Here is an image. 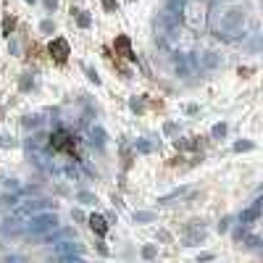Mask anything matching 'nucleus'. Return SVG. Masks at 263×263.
<instances>
[{
  "label": "nucleus",
  "instance_id": "nucleus-1",
  "mask_svg": "<svg viewBox=\"0 0 263 263\" xmlns=\"http://www.w3.org/2000/svg\"><path fill=\"white\" fill-rule=\"evenodd\" d=\"M242 24H245V11L242 8H229L213 16V35L224 42H237L242 35Z\"/></svg>",
  "mask_w": 263,
  "mask_h": 263
},
{
  "label": "nucleus",
  "instance_id": "nucleus-2",
  "mask_svg": "<svg viewBox=\"0 0 263 263\" xmlns=\"http://www.w3.org/2000/svg\"><path fill=\"white\" fill-rule=\"evenodd\" d=\"M58 229V216L55 213H40V216H32L24 232L27 234H48V232H55Z\"/></svg>",
  "mask_w": 263,
  "mask_h": 263
},
{
  "label": "nucleus",
  "instance_id": "nucleus-3",
  "mask_svg": "<svg viewBox=\"0 0 263 263\" xmlns=\"http://www.w3.org/2000/svg\"><path fill=\"white\" fill-rule=\"evenodd\" d=\"M50 148H53V153H71L76 148V137L66 129H58L50 134Z\"/></svg>",
  "mask_w": 263,
  "mask_h": 263
},
{
  "label": "nucleus",
  "instance_id": "nucleus-4",
  "mask_svg": "<svg viewBox=\"0 0 263 263\" xmlns=\"http://www.w3.org/2000/svg\"><path fill=\"white\" fill-rule=\"evenodd\" d=\"M55 256L61 261H66V263L82 261V245L79 242H58L55 245Z\"/></svg>",
  "mask_w": 263,
  "mask_h": 263
},
{
  "label": "nucleus",
  "instance_id": "nucleus-5",
  "mask_svg": "<svg viewBox=\"0 0 263 263\" xmlns=\"http://www.w3.org/2000/svg\"><path fill=\"white\" fill-rule=\"evenodd\" d=\"M48 53L53 55L55 63H66V61H69V55H71V48H69V42H66L63 37H55L48 45Z\"/></svg>",
  "mask_w": 263,
  "mask_h": 263
},
{
  "label": "nucleus",
  "instance_id": "nucleus-6",
  "mask_svg": "<svg viewBox=\"0 0 263 263\" xmlns=\"http://www.w3.org/2000/svg\"><path fill=\"white\" fill-rule=\"evenodd\" d=\"M203 237H206L203 221H190L187 229H184V245H198V242H203Z\"/></svg>",
  "mask_w": 263,
  "mask_h": 263
},
{
  "label": "nucleus",
  "instance_id": "nucleus-7",
  "mask_svg": "<svg viewBox=\"0 0 263 263\" xmlns=\"http://www.w3.org/2000/svg\"><path fill=\"white\" fill-rule=\"evenodd\" d=\"M261 208H263V200H253L250 206L240 213V224H253L261 216Z\"/></svg>",
  "mask_w": 263,
  "mask_h": 263
},
{
  "label": "nucleus",
  "instance_id": "nucleus-8",
  "mask_svg": "<svg viewBox=\"0 0 263 263\" xmlns=\"http://www.w3.org/2000/svg\"><path fill=\"white\" fill-rule=\"evenodd\" d=\"M113 48L118 50V53H121L124 58H129V61H134V50H132V40L126 37V35H116V40H113Z\"/></svg>",
  "mask_w": 263,
  "mask_h": 263
},
{
  "label": "nucleus",
  "instance_id": "nucleus-9",
  "mask_svg": "<svg viewBox=\"0 0 263 263\" xmlns=\"http://www.w3.org/2000/svg\"><path fill=\"white\" fill-rule=\"evenodd\" d=\"M87 224H90V229H92L98 237H105V234H108V226H111L105 216H98V213H92V216L87 218Z\"/></svg>",
  "mask_w": 263,
  "mask_h": 263
},
{
  "label": "nucleus",
  "instance_id": "nucleus-10",
  "mask_svg": "<svg viewBox=\"0 0 263 263\" xmlns=\"http://www.w3.org/2000/svg\"><path fill=\"white\" fill-rule=\"evenodd\" d=\"M50 203L48 200H35V203H24V206L19 208V216H27V213H35V210H40V208H48Z\"/></svg>",
  "mask_w": 263,
  "mask_h": 263
},
{
  "label": "nucleus",
  "instance_id": "nucleus-11",
  "mask_svg": "<svg viewBox=\"0 0 263 263\" xmlns=\"http://www.w3.org/2000/svg\"><path fill=\"white\" fill-rule=\"evenodd\" d=\"M184 8H187V0H166V8H163V11L176 13V16H184Z\"/></svg>",
  "mask_w": 263,
  "mask_h": 263
},
{
  "label": "nucleus",
  "instance_id": "nucleus-12",
  "mask_svg": "<svg viewBox=\"0 0 263 263\" xmlns=\"http://www.w3.org/2000/svg\"><path fill=\"white\" fill-rule=\"evenodd\" d=\"M90 137H92V142H95L98 148H103L105 140H108V134L103 132V126H92V129H90Z\"/></svg>",
  "mask_w": 263,
  "mask_h": 263
},
{
  "label": "nucleus",
  "instance_id": "nucleus-13",
  "mask_svg": "<svg viewBox=\"0 0 263 263\" xmlns=\"http://www.w3.org/2000/svg\"><path fill=\"white\" fill-rule=\"evenodd\" d=\"M218 63H221V58H218L216 53H206V55L200 58V66H203V69H216Z\"/></svg>",
  "mask_w": 263,
  "mask_h": 263
},
{
  "label": "nucleus",
  "instance_id": "nucleus-14",
  "mask_svg": "<svg viewBox=\"0 0 263 263\" xmlns=\"http://www.w3.org/2000/svg\"><path fill=\"white\" fill-rule=\"evenodd\" d=\"M134 221L137 224H150V221H156V216H153L150 210H134Z\"/></svg>",
  "mask_w": 263,
  "mask_h": 263
},
{
  "label": "nucleus",
  "instance_id": "nucleus-15",
  "mask_svg": "<svg viewBox=\"0 0 263 263\" xmlns=\"http://www.w3.org/2000/svg\"><path fill=\"white\" fill-rule=\"evenodd\" d=\"M184 195H190V190H174L171 195H163V198H158V203H171V200H176V198H184Z\"/></svg>",
  "mask_w": 263,
  "mask_h": 263
},
{
  "label": "nucleus",
  "instance_id": "nucleus-16",
  "mask_svg": "<svg viewBox=\"0 0 263 263\" xmlns=\"http://www.w3.org/2000/svg\"><path fill=\"white\" fill-rule=\"evenodd\" d=\"M74 16H76V24H79V27L82 29H87L90 27V24H92V19H90V16L87 13H84V11H71Z\"/></svg>",
  "mask_w": 263,
  "mask_h": 263
},
{
  "label": "nucleus",
  "instance_id": "nucleus-17",
  "mask_svg": "<svg viewBox=\"0 0 263 263\" xmlns=\"http://www.w3.org/2000/svg\"><path fill=\"white\" fill-rule=\"evenodd\" d=\"M16 29V21L11 19V16H5V19H3V35L5 37H11V32Z\"/></svg>",
  "mask_w": 263,
  "mask_h": 263
},
{
  "label": "nucleus",
  "instance_id": "nucleus-18",
  "mask_svg": "<svg viewBox=\"0 0 263 263\" xmlns=\"http://www.w3.org/2000/svg\"><path fill=\"white\" fill-rule=\"evenodd\" d=\"M132 111L134 113H142V111H145V100H142V98H132Z\"/></svg>",
  "mask_w": 263,
  "mask_h": 263
},
{
  "label": "nucleus",
  "instance_id": "nucleus-19",
  "mask_svg": "<svg viewBox=\"0 0 263 263\" xmlns=\"http://www.w3.org/2000/svg\"><path fill=\"white\" fill-rule=\"evenodd\" d=\"M158 256V250H156V245H145V248H142V258H148V261H153Z\"/></svg>",
  "mask_w": 263,
  "mask_h": 263
},
{
  "label": "nucleus",
  "instance_id": "nucleus-20",
  "mask_svg": "<svg viewBox=\"0 0 263 263\" xmlns=\"http://www.w3.org/2000/svg\"><path fill=\"white\" fill-rule=\"evenodd\" d=\"M76 200H79V203H98V198H95V195H92V192H79V195H76Z\"/></svg>",
  "mask_w": 263,
  "mask_h": 263
},
{
  "label": "nucleus",
  "instance_id": "nucleus-21",
  "mask_svg": "<svg viewBox=\"0 0 263 263\" xmlns=\"http://www.w3.org/2000/svg\"><path fill=\"white\" fill-rule=\"evenodd\" d=\"M253 148H256V145H253L250 140H240V142H234V150H237V153H242V150H253Z\"/></svg>",
  "mask_w": 263,
  "mask_h": 263
},
{
  "label": "nucleus",
  "instance_id": "nucleus-22",
  "mask_svg": "<svg viewBox=\"0 0 263 263\" xmlns=\"http://www.w3.org/2000/svg\"><path fill=\"white\" fill-rule=\"evenodd\" d=\"M210 134H213V137H224V134H226V124H224V121L216 124L213 129H210Z\"/></svg>",
  "mask_w": 263,
  "mask_h": 263
},
{
  "label": "nucleus",
  "instance_id": "nucleus-23",
  "mask_svg": "<svg viewBox=\"0 0 263 263\" xmlns=\"http://www.w3.org/2000/svg\"><path fill=\"white\" fill-rule=\"evenodd\" d=\"M40 29H42V32H45V35H50V32H55V24H53V21H50V19H45V21H42V24H40Z\"/></svg>",
  "mask_w": 263,
  "mask_h": 263
},
{
  "label": "nucleus",
  "instance_id": "nucleus-24",
  "mask_svg": "<svg viewBox=\"0 0 263 263\" xmlns=\"http://www.w3.org/2000/svg\"><path fill=\"white\" fill-rule=\"evenodd\" d=\"M103 8H105L108 13H116L118 11V3H116V0H103Z\"/></svg>",
  "mask_w": 263,
  "mask_h": 263
},
{
  "label": "nucleus",
  "instance_id": "nucleus-25",
  "mask_svg": "<svg viewBox=\"0 0 263 263\" xmlns=\"http://www.w3.org/2000/svg\"><path fill=\"white\" fill-rule=\"evenodd\" d=\"M137 150H140V153H150V150H153V145H150L148 140H137Z\"/></svg>",
  "mask_w": 263,
  "mask_h": 263
},
{
  "label": "nucleus",
  "instance_id": "nucleus-26",
  "mask_svg": "<svg viewBox=\"0 0 263 263\" xmlns=\"http://www.w3.org/2000/svg\"><path fill=\"white\" fill-rule=\"evenodd\" d=\"M245 245H248V248H258L261 245V237H256V234H250L248 240H245Z\"/></svg>",
  "mask_w": 263,
  "mask_h": 263
},
{
  "label": "nucleus",
  "instance_id": "nucleus-27",
  "mask_svg": "<svg viewBox=\"0 0 263 263\" xmlns=\"http://www.w3.org/2000/svg\"><path fill=\"white\" fill-rule=\"evenodd\" d=\"M16 140L13 137H0V148H13Z\"/></svg>",
  "mask_w": 263,
  "mask_h": 263
},
{
  "label": "nucleus",
  "instance_id": "nucleus-28",
  "mask_svg": "<svg viewBox=\"0 0 263 263\" xmlns=\"http://www.w3.org/2000/svg\"><path fill=\"white\" fill-rule=\"evenodd\" d=\"M87 79H90V82H95V84H100V76L95 74V69H87Z\"/></svg>",
  "mask_w": 263,
  "mask_h": 263
},
{
  "label": "nucleus",
  "instance_id": "nucleus-29",
  "mask_svg": "<svg viewBox=\"0 0 263 263\" xmlns=\"http://www.w3.org/2000/svg\"><path fill=\"white\" fill-rule=\"evenodd\" d=\"M229 224H232V218H221V224H218V232H226V229H229Z\"/></svg>",
  "mask_w": 263,
  "mask_h": 263
},
{
  "label": "nucleus",
  "instance_id": "nucleus-30",
  "mask_svg": "<svg viewBox=\"0 0 263 263\" xmlns=\"http://www.w3.org/2000/svg\"><path fill=\"white\" fill-rule=\"evenodd\" d=\"M24 124H27V126H37V124H40V118H37V116H29Z\"/></svg>",
  "mask_w": 263,
  "mask_h": 263
},
{
  "label": "nucleus",
  "instance_id": "nucleus-31",
  "mask_svg": "<svg viewBox=\"0 0 263 263\" xmlns=\"http://www.w3.org/2000/svg\"><path fill=\"white\" fill-rule=\"evenodd\" d=\"M198 261H213V253H200Z\"/></svg>",
  "mask_w": 263,
  "mask_h": 263
},
{
  "label": "nucleus",
  "instance_id": "nucleus-32",
  "mask_svg": "<svg viewBox=\"0 0 263 263\" xmlns=\"http://www.w3.org/2000/svg\"><path fill=\"white\" fill-rule=\"evenodd\" d=\"M71 216H74V221H84V213H82V210H74Z\"/></svg>",
  "mask_w": 263,
  "mask_h": 263
},
{
  "label": "nucleus",
  "instance_id": "nucleus-33",
  "mask_svg": "<svg viewBox=\"0 0 263 263\" xmlns=\"http://www.w3.org/2000/svg\"><path fill=\"white\" fill-rule=\"evenodd\" d=\"M55 5H58V0H45V8H48V11H53Z\"/></svg>",
  "mask_w": 263,
  "mask_h": 263
},
{
  "label": "nucleus",
  "instance_id": "nucleus-34",
  "mask_svg": "<svg viewBox=\"0 0 263 263\" xmlns=\"http://www.w3.org/2000/svg\"><path fill=\"white\" fill-rule=\"evenodd\" d=\"M27 3H35V0H27Z\"/></svg>",
  "mask_w": 263,
  "mask_h": 263
}]
</instances>
